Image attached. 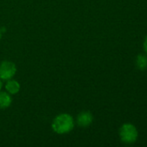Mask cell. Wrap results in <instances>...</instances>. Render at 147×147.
Returning a JSON list of instances; mask_svg holds the SVG:
<instances>
[{"label":"cell","instance_id":"1","mask_svg":"<svg viewBox=\"0 0 147 147\" xmlns=\"http://www.w3.org/2000/svg\"><path fill=\"white\" fill-rule=\"evenodd\" d=\"M75 125L74 117L68 113L57 115L52 121L51 128L54 133L59 135L68 134L73 131Z\"/></svg>","mask_w":147,"mask_h":147},{"label":"cell","instance_id":"2","mask_svg":"<svg viewBox=\"0 0 147 147\" xmlns=\"http://www.w3.org/2000/svg\"><path fill=\"white\" fill-rule=\"evenodd\" d=\"M119 136L121 142L126 145H132L138 140L139 131L133 124L124 123L119 130Z\"/></svg>","mask_w":147,"mask_h":147},{"label":"cell","instance_id":"3","mask_svg":"<svg viewBox=\"0 0 147 147\" xmlns=\"http://www.w3.org/2000/svg\"><path fill=\"white\" fill-rule=\"evenodd\" d=\"M17 68L14 62L10 60H3L0 62V79L7 81L15 77Z\"/></svg>","mask_w":147,"mask_h":147},{"label":"cell","instance_id":"4","mask_svg":"<svg viewBox=\"0 0 147 147\" xmlns=\"http://www.w3.org/2000/svg\"><path fill=\"white\" fill-rule=\"evenodd\" d=\"M94 121V115L88 110H83L77 115L75 123L81 128H87L92 125Z\"/></svg>","mask_w":147,"mask_h":147},{"label":"cell","instance_id":"5","mask_svg":"<svg viewBox=\"0 0 147 147\" xmlns=\"http://www.w3.org/2000/svg\"><path fill=\"white\" fill-rule=\"evenodd\" d=\"M4 88H5V90L12 96V95H16L20 91L21 85L18 81L11 78L6 81Z\"/></svg>","mask_w":147,"mask_h":147},{"label":"cell","instance_id":"6","mask_svg":"<svg viewBox=\"0 0 147 147\" xmlns=\"http://www.w3.org/2000/svg\"><path fill=\"white\" fill-rule=\"evenodd\" d=\"M12 103L11 95L7 91L0 90V109H5L10 107Z\"/></svg>","mask_w":147,"mask_h":147},{"label":"cell","instance_id":"7","mask_svg":"<svg viewBox=\"0 0 147 147\" xmlns=\"http://www.w3.org/2000/svg\"><path fill=\"white\" fill-rule=\"evenodd\" d=\"M136 66L140 71H145L147 69V55L139 54L136 58Z\"/></svg>","mask_w":147,"mask_h":147},{"label":"cell","instance_id":"8","mask_svg":"<svg viewBox=\"0 0 147 147\" xmlns=\"http://www.w3.org/2000/svg\"><path fill=\"white\" fill-rule=\"evenodd\" d=\"M143 49L145 51V53L147 55V35L146 36V38L144 40V42H143Z\"/></svg>","mask_w":147,"mask_h":147},{"label":"cell","instance_id":"9","mask_svg":"<svg viewBox=\"0 0 147 147\" xmlns=\"http://www.w3.org/2000/svg\"><path fill=\"white\" fill-rule=\"evenodd\" d=\"M2 88H3V81L0 79V90H2Z\"/></svg>","mask_w":147,"mask_h":147},{"label":"cell","instance_id":"10","mask_svg":"<svg viewBox=\"0 0 147 147\" xmlns=\"http://www.w3.org/2000/svg\"><path fill=\"white\" fill-rule=\"evenodd\" d=\"M2 36H3V31H2V29L0 28V40L2 39Z\"/></svg>","mask_w":147,"mask_h":147}]
</instances>
